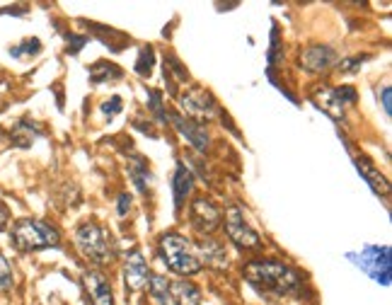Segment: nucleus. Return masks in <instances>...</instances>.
Instances as JSON below:
<instances>
[{
    "label": "nucleus",
    "instance_id": "15",
    "mask_svg": "<svg viewBox=\"0 0 392 305\" xmlns=\"http://www.w3.org/2000/svg\"><path fill=\"white\" fill-rule=\"evenodd\" d=\"M170 298L175 301V305H201V291L184 279L170 283Z\"/></svg>",
    "mask_w": 392,
    "mask_h": 305
},
{
    "label": "nucleus",
    "instance_id": "26",
    "mask_svg": "<svg viewBox=\"0 0 392 305\" xmlns=\"http://www.w3.org/2000/svg\"><path fill=\"white\" fill-rule=\"evenodd\" d=\"M102 111L109 116H114L116 111H121V97H111L109 102H104V104H102Z\"/></svg>",
    "mask_w": 392,
    "mask_h": 305
},
{
    "label": "nucleus",
    "instance_id": "29",
    "mask_svg": "<svg viewBox=\"0 0 392 305\" xmlns=\"http://www.w3.org/2000/svg\"><path fill=\"white\" fill-rule=\"evenodd\" d=\"M128 208H131V196H128V194H121V196H119V213H121V216H126Z\"/></svg>",
    "mask_w": 392,
    "mask_h": 305
},
{
    "label": "nucleus",
    "instance_id": "8",
    "mask_svg": "<svg viewBox=\"0 0 392 305\" xmlns=\"http://www.w3.org/2000/svg\"><path fill=\"white\" fill-rule=\"evenodd\" d=\"M221 211L218 206H213L208 199H194L189 208V221L194 226L196 233H201L206 238L208 233H213L218 226H221Z\"/></svg>",
    "mask_w": 392,
    "mask_h": 305
},
{
    "label": "nucleus",
    "instance_id": "16",
    "mask_svg": "<svg viewBox=\"0 0 392 305\" xmlns=\"http://www.w3.org/2000/svg\"><path fill=\"white\" fill-rule=\"evenodd\" d=\"M191 187H194V177L187 170V165H177L175 179H172V191H175V206L182 208L187 201V196L191 194Z\"/></svg>",
    "mask_w": 392,
    "mask_h": 305
},
{
    "label": "nucleus",
    "instance_id": "1",
    "mask_svg": "<svg viewBox=\"0 0 392 305\" xmlns=\"http://www.w3.org/2000/svg\"><path fill=\"white\" fill-rule=\"evenodd\" d=\"M245 279L257 293L266 296L269 301H278V298L288 296V293H293L300 286L298 271H293L291 266L273 259L250 262L245 266Z\"/></svg>",
    "mask_w": 392,
    "mask_h": 305
},
{
    "label": "nucleus",
    "instance_id": "4",
    "mask_svg": "<svg viewBox=\"0 0 392 305\" xmlns=\"http://www.w3.org/2000/svg\"><path fill=\"white\" fill-rule=\"evenodd\" d=\"M75 245L95 264H107L114 257V243H111V235L97 223L88 221L75 230Z\"/></svg>",
    "mask_w": 392,
    "mask_h": 305
},
{
    "label": "nucleus",
    "instance_id": "22",
    "mask_svg": "<svg viewBox=\"0 0 392 305\" xmlns=\"http://www.w3.org/2000/svg\"><path fill=\"white\" fill-rule=\"evenodd\" d=\"M41 51V41L39 39H25L22 44L13 46L10 53H13L15 58H22V56H34V53Z\"/></svg>",
    "mask_w": 392,
    "mask_h": 305
},
{
    "label": "nucleus",
    "instance_id": "13",
    "mask_svg": "<svg viewBox=\"0 0 392 305\" xmlns=\"http://www.w3.org/2000/svg\"><path fill=\"white\" fill-rule=\"evenodd\" d=\"M170 119H172V126L177 128V131L182 133V136L187 138V141L191 143V146L196 148L198 153H206L208 151V133L203 131V126L201 124H196V121H191V119H184L182 114H168Z\"/></svg>",
    "mask_w": 392,
    "mask_h": 305
},
{
    "label": "nucleus",
    "instance_id": "19",
    "mask_svg": "<svg viewBox=\"0 0 392 305\" xmlns=\"http://www.w3.org/2000/svg\"><path fill=\"white\" fill-rule=\"evenodd\" d=\"M121 68H116L114 63H95L90 68V80L93 83H107V80H119Z\"/></svg>",
    "mask_w": 392,
    "mask_h": 305
},
{
    "label": "nucleus",
    "instance_id": "14",
    "mask_svg": "<svg viewBox=\"0 0 392 305\" xmlns=\"http://www.w3.org/2000/svg\"><path fill=\"white\" fill-rule=\"evenodd\" d=\"M356 168H358V172L363 175V179L368 182L370 184V189L375 191V194H383V196H388V191H390V184H388V179L380 175V170L375 168L373 163H370L368 158H356Z\"/></svg>",
    "mask_w": 392,
    "mask_h": 305
},
{
    "label": "nucleus",
    "instance_id": "12",
    "mask_svg": "<svg viewBox=\"0 0 392 305\" xmlns=\"http://www.w3.org/2000/svg\"><path fill=\"white\" fill-rule=\"evenodd\" d=\"M194 252H196L198 264L213 266V269H225V266H228V252H225L223 245L218 243V240H213V238L198 240Z\"/></svg>",
    "mask_w": 392,
    "mask_h": 305
},
{
    "label": "nucleus",
    "instance_id": "6",
    "mask_svg": "<svg viewBox=\"0 0 392 305\" xmlns=\"http://www.w3.org/2000/svg\"><path fill=\"white\" fill-rule=\"evenodd\" d=\"M353 264L361 266L366 274L373 276L378 283H390V248H366L361 255H349Z\"/></svg>",
    "mask_w": 392,
    "mask_h": 305
},
{
    "label": "nucleus",
    "instance_id": "28",
    "mask_svg": "<svg viewBox=\"0 0 392 305\" xmlns=\"http://www.w3.org/2000/svg\"><path fill=\"white\" fill-rule=\"evenodd\" d=\"M8 221H10V211H8V206H5V203H0V230L8 228Z\"/></svg>",
    "mask_w": 392,
    "mask_h": 305
},
{
    "label": "nucleus",
    "instance_id": "2",
    "mask_svg": "<svg viewBox=\"0 0 392 305\" xmlns=\"http://www.w3.org/2000/svg\"><path fill=\"white\" fill-rule=\"evenodd\" d=\"M13 243L20 252H36V250L58 248L61 235L39 218H22L13 226Z\"/></svg>",
    "mask_w": 392,
    "mask_h": 305
},
{
    "label": "nucleus",
    "instance_id": "20",
    "mask_svg": "<svg viewBox=\"0 0 392 305\" xmlns=\"http://www.w3.org/2000/svg\"><path fill=\"white\" fill-rule=\"evenodd\" d=\"M128 172H131L133 182L138 184V189H141V191L148 189V184H150V172H148V168H146V163H143V160H133L131 168H128Z\"/></svg>",
    "mask_w": 392,
    "mask_h": 305
},
{
    "label": "nucleus",
    "instance_id": "18",
    "mask_svg": "<svg viewBox=\"0 0 392 305\" xmlns=\"http://www.w3.org/2000/svg\"><path fill=\"white\" fill-rule=\"evenodd\" d=\"M146 286H148V291H150V296H153L155 303H158V305H170V283H168L165 276L153 274L146 281Z\"/></svg>",
    "mask_w": 392,
    "mask_h": 305
},
{
    "label": "nucleus",
    "instance_id": "17",
    "mask_svg": "<svg viewBox=\"0 0 392 305\" xmlns=\"http://www.w3.org/2000/svg\"><path fill=\"white\" fill-rule=\"evenodd\" d=\"M313 100L315 104L320 107V109H325L330 116H334V119H342L344 116V104L337 97V90H330V88H318L313 93Z\"/></svg>",
    "mask_w": 392,
    "mask_h": 305
},
{
    "label": "nucleus",
    "instance_id": "7",
    "mask_svg": "<svg viewBox=\"0 0 392 305\" xmlns=\"http://www.w3.org/2000/svg\"><path fill=\"white\" fill-rule=\"evenodd\" d=\"M182 109L191 116V121H208L216 116V102L211 95L201 88H191L187 95H182Z\"/></svg>",
    "mask_w": 392,
    "mask_h": 305
},
{
    "label": "nucleus",
    "instance_id": "27",
    "mask_svg": "<svg viewBox=\"0 0 392 305\" xmlns=\"http://www.w3.org/2000/svg\"><path fill=\"white\" fill-rule=\"evenodd\" d=\"M390 97H392V88H390V85H385V88H383V109H385V114H388V116H390V109H392Z\"/></svg>",
    "mask_w": 392,
    "mask_h": 305
},
{
    "label": "nucleus",
    "instance_id": "21",
    "mask_svg": "<svg viewBox=\"0 0 392 305\" xmlns=\"http://www.w3.org/2000/svg\"><path fill=\"white\" fill-rule=\"evenodd\" d=\"M36 128H32L29 124H27V121H20L18 126L13 128V141L18 143V146H22V148H27L32 143V138L36 136Z\"/></svg>",
    "mask_w": 392,
    "mask_h": 305
},
{
    "label": "nucleus",
    "instance_id": "5",
    "mask_svg": "<svg viewBox=\"0 0 392 305\" xmlns=\"http://www.w3.org/2000/svg\"><path fill=\"white\" fill-rule=\"evenodd\" d=\"M225 233L233 240L238 248L243 250H257L262 248V240L257 235V230L245 221V213L238 206H230L225 211Z\"/></svg>",
    "mask_w": 392,
    "mask_h": 305
},
{
    "label": "nucleus",
    "instance_id": "9",
    "mask_svg": "<svg viewBox=\"0 0 392 305\" xmlns=\"http://www.w3.org/2000/svg\"><path fill=\"white\" fill-rule=\"evenodd\" d=\"M83 286L88 291L93 305H114V293H111V283L102 271L88 269L83 274Z\"/></svg>",
    "mask_w": 392,
    "mask_h": 305
},
{
    "label": "nucleus",
    "instance_id": "24",
    "mask_svg": "<svg viewBox=\"0 0 392 305\" xmlns=\"http://www.w3.org/2000/svg\"><path fill=\"white\" fill-rule=\"evenodd\" d=\"M13 266H10V262L5 259V255L0 252V291H10L13 288Z\"/></svg>",
    "mask_w": 392,
    "mask_h": 305
},
{
    "label": "nucleus",
    "instance_id": "11",
    "mask_svg": "<svg viewBox=\"0 0 392 305\" xmlns=\"http://www.w3.org/2000/svg\"><path fill=\"white\" fill-rule=\"evenodd\" d=\"M300 63L310 73H325L337 63V51L330 46H308L300 53Z\"/></svg>",
    "mask_w": 392,
    "mask_h": 305
},
{
    "label": "nucleus",
    "instance_id": "3",
    "mask_svg": "<svg viewBox=\"0 0 392 305\" xmlns=\"http://www.w3.org/2000/svg\"><path fill=\"white\" fill-rule=\"evenodd\" d=\"M160 257L168 264V269H172L175 274L182 276H194L201 271V264L196 259V252L187 238L177 233H168L160 238Z\"/></svg>",
    "mask_w": 392,
    "mask_h": 305
},
{
    "label": "nucleus",
    "instance_id": "25",
    "mask_svg": "<svg viewBox=\"0 0 392 305\" xmlns=\"http://www.w3.org/2000/svg\"><path fill=\"white\" fill-rule=\"evenodd\" d=\"M366 61V56H356V58H344V61L339 63V71L344 73H353V71H358V66Z\"/></svg>",
    "mask_w": 392,
    "mask_h": 305
},
{
    "label": "nucleus",
    "instance_id": "23",
    "mask_svg": "<svg viewBox=\"0 0 392 305\" xmlns=\"http://www.w3.org/2000/svg\"><path fill=\"white\" fill-rule=\"evenodd\" d=\"M150 71H153V51L148 49V46H143L141 53H138V61H136V73L138 76H150Z\"/></svg>",
    "mask_w": 392,
    "mask_h": 305
},
{
    "label": "nucleus",
    "instance_id": "10",
    "mask_svg": "<svg viewBox=\"0 0 392 305\" xmlns=\"http://www.w3.org/2000/svg\"><path fill=\"white\" fill-rule=\"evenodd\" d=\"M123 281H126L128 291H138L146 286L148 281V264L143 259V252L138 248H133L123 259Z\"/></svg>",
    "mask_w": 392,
    "mask_h": 305
}]
</instances>
